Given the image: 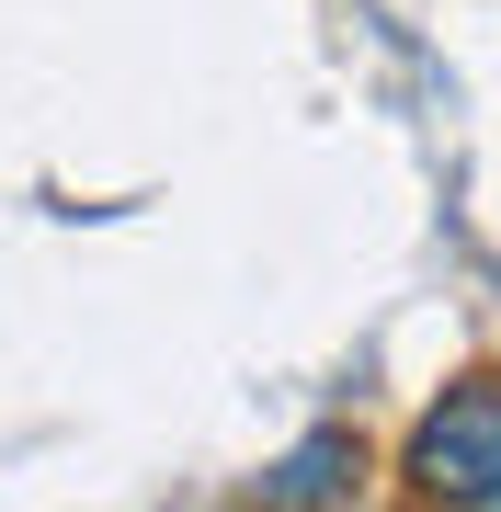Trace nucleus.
Here are the masks:
<instances>
[{"label": "nucleus", "mask_w": 501, "mask_h": 512, "mask_svg": "<svg viewBox=\"0 0 501 512\" xmlns=\"http://www.w3.org/2000/svg\"><path fill=\"white\" fill-rule=\"evenodd\" d=\"M410 512H490L501 501V376H456L399 444Z\"/></svg>", "instance_id": "nucleus-1"}, {"label": "nucleus", "mask_w": 501, "mask_h": 512, "mask_svg": "<svg viewBox=\"0 0 501 512\" xmlns=\"http://www.w3.org/2000/svg\"><path fill=\"white\" fill-rule=\"evenodd\" d=\"M353 478H365V444L331 421V433H308L297 456L262 478V512H342V501H353Z\"/></svg>", "instance_id": "nucleus-2"}, {"label": "nucleus", "mask_w": 501, "mask_h": 512, "mask_svg": "<svg viewBox=\"0 0 501 512\" xmlns=\"http://www.w3.org/2000/svg\"><path fill=\"white\" fill-rule=\"evenodd\" d=\"M490 512H501V501H490Z\"/></svg>", "instance_id": "nucleus-3"}]
</instances>
